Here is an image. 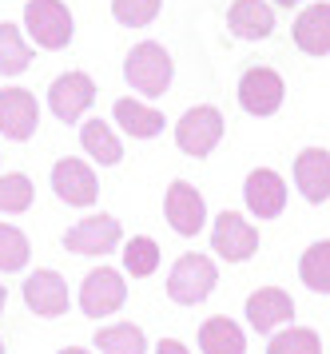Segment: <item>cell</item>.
<instances>
[{"label": "cell", "instance_id": "1", "mask_svg": "<svg viewBox=\"0 0 330 354\" xmlns=\"http://www.w3.org/2000/svg\"><path fill=\"white\" fill-rule=\"evenodd\" d=\"M215 283H219L215 259L191 251V255L175 259L172 274H167V299L175 306H199V303H207V295L215 290Z\"/></svg>", "mask_w": 330, "mask_h": 354}, {"label": "cell", "instance_id": "2", "mask_svg": "<svg viewBox=\"0 0 330 354\" xmlns=\"http://www.w3.org/2000/svg\"><path fill=\"white\" fill-rule=\"evenodd\" d=\"M172 56H167V48L163 44H156V40H143V44H136V48L127 52L124 60V80L140 92V96H163L167 88H172Z\"/></svg>", "mask_w": 330, "mask_h": 354}, {"label": "cell", "instance_id": "3", "mask_svg": "<svg viewBox=\"0 0 330 354\" xmlns=\"http://www.w3.org/2000/svg\"><path fill=\"white\" fill-rule=\"evenodd\" d=\"M219 140H223V112H219V108H211V104L187 108L183 120L175 124V144H179V151L191 156V160L211 156Z\"/></svg>", "mask_w": 330, "mask_h": 354}, {"label": "cell", "instance_id": "4", "mask_svg": "<svg viewBox=\"0 0 330 354\" xmlns=\"http://www.w3.org/2000/svg\"><path fill=\"white\" fill-rule=\"evenodd\" d=\"M124 243V227L116 215H88V219H80L76 227H68L64 231V251H72V255H88V259H100V255H111L116 247Z\"/></svg>", "mask_w": 330, "mask_h": 354}, {"label": "cell", "instance_id": "5", "mask_svg": "<svg viewBox=\"0 0 330 354\" xmlns=\"http://www.w3.org/2000/svg\"><path fill=\"white\" fill-rule=\"evenodd\" d=\"M124 303H127V283L116 267H104L100 263L95 271L84 274V283H80V310L88 319H108Z\"/></svg>", "mask_w": 330, "mask_h": 354}, {"label": "cell", "instance_id": "6", "mask_svg": "<svg viewBox=\"0 0 330 354\" xmlns=\"http://www.w3.org/2000/svg\"><path fill=\"white\" fill-rule=\"evenodd\" d=\"M24 28L40 48H68L72 40V12L60 0H28L24 4Z\"/></svg>", "mask_w": 330, "mask_h": 354}, {"label": "cell", "instance_id": "7", "mask_svg": "<svg viewBox=\"0 0 330 354\" xmlns=\"http://www.w3.org/2000/svg\"><path fill=\"white\" fill-rule=\"evenodd\" d=\"M211 251L227 263H247L259 251V227L247 223V215L239 211H223L211 227Z\"/></svg>", "mask_w": 330, "mask_h": 354}, {"label": "cell", "instance_id": "8", "mask_svg": "<svg viewBox=\"0 0 330 354\" xmlns=\"http://www.w3.org/2000/svg\"><path fill=\"white\" fill-rule=\"evenodd\" d=\"M24 306H28L36 319H60L68 315V283H64L60 271H52V267H40V271H32L24 279Z\"/></svg>", "mask_w": 330, "mask_h": 354}, {"label": "cell", "instance_id": "9", "mask_svg": "<svg viewBox=\"0 0 330 354\" xmlns=\"http://www.w3.org/2000/svg\"><path fill=\"white\" fill-rule=\"evenodd\" d=\"M163 215H167V223H172L175 235L195 239L207 223V203L187 179H175L172 187H167V195H163Z\"/></svg>", "mask_w": 330, "mask_h": 354}, {"label": "cell", "instance_id": "10", "mask_svg": "<svg viewBox=\"0 0 330 354\" xmlns=\"http://www.w3.org/2000/svg\"><path fill=\"white\" fill-rule=\"evenodd\" d=\"M92 100H95V84L88 72H64L48 88V108L64 124H76L80 115L92 108Z\"/></svg>", "mask_w": 330, "mask_h": 354}, {"label": "cell", "instance_id": "11", "mask_svg": "<svg viewBox=\"0 0 330 354\" xmlns=\"http://www.w3.org/2000/svg\"><path fill=\"white\" fill-rule=\"evenodd\" d=\"M283 96L286 88L275 68H247L243 80H239V104L251 115H275L283 108Z\"/></svg>", "mask_w": 330, "mask_h": 354}, {"label": "cell", "instance_id": "12", "mask_svg": "<svg viewBox=\"0 0 330 354\" xmlns=\"http://www.w3.org/2000/svg\"><path fill=\"white\" fill-rule=\"evenodd\" d=\"M36 124H40L36 96H32L28 88H4L0 92V136L24 144V140L36 136Z\"/></svg>", "mask_w": 330, "mask_h": 354}, {"label": "cell", "instance_id": "13", "mask_svg": "<svg viewBox=\"0 0 330 354\" xmlns=\"http://www.w3.org/2000/svg\"><path fill=\"white\" fill-rule=\"evenodd\" d=\"M52 192L60 195L68 207H92L95 195H100V179L84 160H56L52 167Z\"/></svg>", "mask_w": 330, "mask_h": 354}, {"label": "cell", "instance_id": "14", "mask_svg": "<svg viewBox=\"0 0 330 354\" xmlns=\"http://www.w3.org/2000/svg\"><path fill=\"white\" fill-rule=\"evenodd\" d=\"M243 310H247V322H251L255 335H275L283 322L295 319V299L283 287H259Z\"/></svg>", "mask_w": 330, "mask_h": 354}, {"label": "cell", "instance_id": "15", "mask_svg": "<svg viewBox=\"0 0 330 354\" xmlns=\"http://www.w3.org/2000/svg\"><path fill=\"white\" fill-rule=\"evenodd\" d=\"M243 199H247V211L259 215V219H275V215H283L286 207V183L279 171H271V167H255L247 183H243Z\"/></svg>", "mask_w": 330, "mask_h": 354}, {"label": "cell", "instance_id": "16", "mask_svg": "<svg viewBox=\"0 0 330 354\" xmlns=\"http://www.w3.org/2000/svg\"><path fill=\"white\" fill-rule=\"evenodd\" d=\"M295 183L306 203H327L330 199V151L322 147H302L295 160Z\"/></svg>", "mask_w": 330, "mask_h": 354}, {"label": "cell", "instance_id": "17", "mask_svg": "<svg viewBox=\"0 0 330 354\" xmlns=\"http://www.w3.org/2000/svg\"><path fill=\"white\" fill-rule=\"evenodd\" d=\"M227 28L243 40H267L275 32V12L263 0H235L227 8Z\"/></svg>", "mask_w": 330, "mask_h": 354}, {"label": "cell", "instance_id": "18", "mask_svg": "<svg viewBox=\"0 0 330 354\" xmlns=\"http://www.w3.org/2000/svg\"><path fill=\"white\" fill-rule=\"evenodd\" d=\"M295 44L306 56H327L330 52V4L327 0L302 8V17L295 20Z\"/></svg>", "mask_w": 330, "mask_h": 354}, {"label": "cell", "instance_id": "19", "mask_svg": "<svg viewBox=\"0 0 330 354\" xmlns=\"http://www.w3.org/2000/svg\"><path fill=\"white\" fill-rule=\"evenodd\" d=\"M199 351L203 354H247V335L235 319L215 315L199 326Z\"/></svg>", "mask_w": 330, "mask_h": 354}, {"label": "cell", "instance_id": "20", "mask_svg": "<svg viewBox=\"0 0 330 354\" xmlns=\"http://www.w3.org/2000/svg\"><path fill=\"white\" fill-rule=\"evenodd\" d=\"M111 115H116V124H120L131 140H156L159 131H163V112L147 108L140 100H116Z\"/></svg>", "mask_w": 330, "mask_h": 354}, {"label": "cell", "instance_id": "21", "mask_svg": "<svg viewBox=\"0 0 330 354\" xmlns=\"http://www.w3.org/2000/svg\"><path fill=\"white\" fill-rule=\"evenodd\" d=\"M80 144H84V151H88L100 167H116V163L124 160V144L116 140V131H111L104 120H88V124L80 128Z\"/></svg>", "mask_w": 330, "mask_h": 354}, {"label": "cell", "instance_id": "22", "mask_svg": "<svg viewBox=\"0 0 330 354\" xmlns=\"http://www.w3.org/2000/svg\"><path fill=\"white\" fill-rule=\"evenodd\" d=\"M95 351L104 354H147V335L136 322H111L95 330Z\"/></svg>", "mask_w": 330, "mask_h": 354}, {"label": "cell", "instance_id": "23", "mask_svg": "<svg viewBox=\"0 0 330 354\" xmlns=\"http://www.w3.org/2000/svg\"><path fill=\"white\" fill-rule=\"evenodd\" d=\"M299 279L302 287H311L315 295H330V239H318L302 251Z\"/></svg>", "mask_w": 330, "mask_h": 354}, {"label": "cell", "instance_id": "24", "mask_svg": "<svg viewBox=\"0 0 330 354\" xmlns=\"http://www.w3.org/2000/svg\"><path fill=\"white\" fill-rule=\"evenodd\" d=\"M267 354H322V338L311 326H286L271 335Z\"/></svg>", "mask_w": 330, "mask_h": 354}, {"label": "cell", "instance_id": "25", "mask_svg": "<svg viewBox=\"0 0 330 354\" xmlns=\"http://www.w3.org/2000/svg\"><path fill=\"white\" fill-rule=\"evenodd\" d=\"M124 271L131 279H147V274L159 271V243L147 239V235H136V239L124 243Z\"/></svg>", "mask_w": 330, "mask_h": 354}, {"label": "cell", "instance_id": "26", "mask_svg": "<svg viewBox=\"0 0 330 354\" xmlns=\"http://www.w3.org/2000/svg\"><path fill=\"white\" fill-rule=\"evenodd\" d=\"M28 255H32L28 235L12 223H0V271L4 274L24 271V267H28Z\"/></svg>", "mask_w": 330, "mask_h": 354}, {"label": "cell", "instance_id": "27", "mask_svg": "<svg viewBox=\"0 0 330 354\" xmlns=\"http://www.w3.org/2000/svg\"><path fill=\"white\" fill-rule=\"evenodd\" d=\"M28 64H32V52L20 40V28L16 24H0V72L4 76H20Z\"/></svg>", "mask_w": 330, "mask_h": 354}, {"label": "cell", "instance_id": "28", "mask_svg": "<svg viewBox=\"0 0 330 354\" xmlns=\"http://www.w3.org/2000/svg\"><path fill=\"white\" fill-rule=\"evenodd\" d=\"M32 179L24 171H4L0 176V211L4 215H20L32 207Z\"/></svg>", "mask_w": 330, "mask_h": 354}, {"label": "cell", "instance_id": "29", "mask_svg": "<svg viewBox=\"0 0 330 354\" xmlns=\"http://www.w3.org/2000/svg\"><path fill=\"white\" fill-rule=\"evenodd\" d=\"M159 8H163V0H111V17L120 24H127V28L152 24L159 17Z\"/></svg>", "mask_w": 330, "mask_h": 354}, {"label": "cell", "instance_id": "30", "mask_svg": "<svg viewBox=\"0 0 330 354\" xmlns=\"http://www.w3.org/2000/svg\"><path fill=\"white\" fill-rule=\"evenodd\" d=\"M156 354H191L179 338H159V346H156Z\"/></svg>", "mask_w": 330, "mask_h": 354}, {"label": "cell", "instance_id": "31", "mask_svg": "<svg viewBox=\"0 0 330 354\" xmlns=\"http://www.w3.org/2000/svg\"><path fill=\"white\" fill-rule=\"evenodd\" d=\"M56 354H92V351H80V346H64V351H56Z\"/></svg>", "mask_w": 330, "mask_h": 354}, {"label": "cell", "instance_id": "32", "mask_svg": "<svg viewBox=\"0 0 330 354\" xmlns=\"http://www.w3.org/2000/svg\"><path fill=\"white\" fill-rule=\"evenodd\" d=\"M275 4H279V8H291V4H299V0H275Z\"/></svg>", "mask_w": 330, "mask_h": 354}, {"label": "cell", "instance_id": "33", "mask_svg": "<svg viewBox=\"0 0 330 354\" xmlns=\"http://www.w3.org/2000/svg\"><path fill=\"white\" fill-rule=\"evenodd\" d=\"M4 303H8V290L0 287V310H4Z\"/></svg>", "mask_w": 330, "mask_h": 354}, {"label": "cell", "instance_id": "34", "mask_svg": "<svg viewBox=\"0 0 330 354\" xmlns=\"http://www.w3.org/2000/svg\"><path fill=\"white\" fill-rule=\"evenodd\" d=\"M0 354H8V346H4V338H0Z\"/></svg>", "mask_w": 330, "mask_h": 354}]
</instances>
